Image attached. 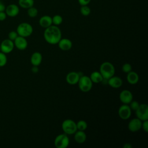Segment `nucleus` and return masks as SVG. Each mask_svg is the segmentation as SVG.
<instances>
[{"label":"nucleus","mask_w":148,"mask_h":148,"mask_svg":"<svg viewBox=\"0 0 148 148\" xmlns=\"http://www.w3.org/2000/svg\"><path fill=\"white\" fill-rule=\"evenodd\" d=\"M18 5L23 9H28L34 5V0H18Z\"/></svg>","instance_id":"22"},{"label":"nucleus","mask_w":148,"mask_h":148,"mask_svg":"<svg viewBox=\"0 0 148 148\" xmlns=\"http://www.w3.org/2000/svg\"><path fill=\"white\" fill-rule=\"evenodd\" d=\"M8 61V58L6 54L0 51V67H3L6 65Z\"/></svg>","instance_id":"27"},{"label":"nucleus","mask_w":148,"mask_h":148,"mask_svg":"<svg viewBox=\"0 0 148 148\" xmlns=\"http://www.w3.org/2000/svg\"><path fill=\"white\" fill-rule=\"evenodd\" d=\"M5 8H6L5 5L1 1V0H0V12L5 11Z\"/></svg>","instance_id":"35"},{"label":"nucleus","mask_w":148,"mask_h":148,"mask_svg":"<svg viewBox=\"0 0 148 148\" xmlns=\"http://www.w3.org/2000/svg\"><path fill=\"white\" fill-rule=\"evenodd\" d=\"M57 44L58 47L63 51L69 50L72 47V41L68 38H61Z\"/></svg>","instance_id":"16"},{"label":"nucleus","mask_w":148,"mask_h":148,"mask_svg":"<svg viewBox=\"0 0 148 148\" xmlns=\"http://www.w3.org/2000/svg\"><path fill=\"white\" fill-rule=\"evenodd\" d=\"M31 71L34 73H36L38 72L39 71V68H38V66H34L32 65V67L31 68Z\"/></svg>","instance_id":"34"},{"label":"nucleus","mask_w":148,"mask_h":148,"mask_svg":"<svg viewBox=\"0 0 148 148\" xmlns=\"http://www.w3.org/2000/svg\"><path fill=\"white\" fill-rule=\"evenodd\" d=\"M142 128L143 130V131L146 132H148V120H145L142 121Z\"/></svg>","instance_id":"31"},{"label":"nucleus","mask_w":148,"mask_h":148,"mask_svg":"<svg viewBox=\"0 0 148 148\" xmlns=\"http://www.w3.org/2000/svg\"><path fill=\"white\" fill-rule=\"evenodd\" d=\"M132 110L128 104H123L120 106L118 110V114L120 119L127 120L131 116Z\"/></svg>","instance_id":"8"},{"label":"nucleus","mask_w":148,"mask_h":148,"mask_svg":"<svg viewBox=\"0 0 148 148\" xmlns=\"http://www.w3.org/2000/svg\"><path fill=\"white\" fill-rule=\"evenodd\" d=\"M39 24L42 28H47L53 24L52 17L48 15H44L39 18Z\"/></svg>","instance_id":"17"},{"label":"nucleus","mask_w":148,"mask_h":148,"mask_svg":"<svg viewBox=\"0 0 148 148\" xmlns=\"http://www.w3.org/2000/svg\"><path fill=\"white\" fill-rule=\"evenodd\" d=\"M0 47L1 51L6 54L11 53L13 51L14 47V45L13 41L10 40L9 39H6L2 41L1 43L0 44Z\"/></svg>","instance_id":"9"},{"label":"nucleus","mask_w":148,"mask_h":148,"mask_svg":"<svg viewBox=\"0 0 148 148\" xmlns=\"http://www.w3.org/2000/svg\"><path fill=\"white\" fill-rule=\"evenodd\" d=\"M61 128L64 132L67 135H72L77 130L76 123L72 119L64 120L61 124Z\"/></svg>","instance_id":"5"},{"label":"nucleus","mask_w":148,"mask_h":148,"mask_svg":"<svg viewBox=\"0 0 148 148\" xmlns=\"http://www.w3.org/2000/svg\"><path fill=\"white\" fill-rule=\"evenodd\" d=\"M54 144L57 148H66L69 145V139L66 134L58 135L54 141Z\"/></svg>","instance_id":"6"},{"label":"nucleus","mask_w":148,"mask_h":148,"mask_svg":"<svg viewBox=\"0 0 148 148\" xmlns=\"http://www.w3.org/2000/svg\"><path fill=\"white\" fill-rule=\"evenodd\" d=\"M89 77H90L91 80L92 81V82L94 83H101L102 82V80L103 79L101 73L98 71L92 72Z\"/></svg>","instance_id":"21"},{"label":"nucleus","mask_w":148,"mask_h":148,"mask_svg":"<svg viewBox=\"0 0 148 148\" xmlns=\"http://www.w3.org/2000/svg\"><path fill=\"white\" fill-rule=\"evenodd\" d=\"M0 51H1V47H0Z\"/></svg>","instance_id":"37"},{"label":"nucleus","mask_w":148,"mask_h":148,"mask_svg":"<svg viewBox=\"0 0 148 148\" xmlns=\"http://www.w3.org/2000/svg\"><path fill=\"white\" fill-rule=\"evenodd\" d=\"M123 148H132V145L130 143H126L123 145Z\"/></svg>","instance_id":"36"},{"label":"nucleus","mask_w":148,"mask_h":148,"mask_svg":"<svg viewBox=\"0 0 148 148\" xmlns=\"http://www.w3.org/2000/svg\"><path fill=\"white\" fill-rule=\"evenodd\" d=\"M27 14L29 17L34 18V17H35L38 15V10L36 8L34 7V6H33L27 9Z\"/></svg>","instance_id":"25"},{"label":"nucleus","mask_w":148,"mask_h":148,"mask_svg":"<svg viewBox=\"0 0 148 148\" xmlns=\"http://www.w3.org/2000/svg\"><path fill=\"white\" fill-rule=\"evenodd\" d=\"M14 47L20 50H24L27 49L28 46V42L26 38L18 36L13 41Z\"/></svg>","instance_id":"13"},{"label":"nucleus","mask_w":148,"mask_h":148,"mask_svg":"<svg viewBox=\"0 0 148 148\" xmlns=\"http://www.w3.org/2000/svg\"><path fill=\"white\" fill-rule=\"evenodd\" d=\"M122 71L124 73H128L132 71V66L130 63H125L122 66Z\"/></svg>","instance_id":"28"},{"label":"nucleus","mask_w":148,"mask_h":148,"mask_svg":"<svg viewBox=\"0 0 148 148\" xmlns=\"http://www.w3.org/2000/svg\"><path fill=\"white\" fill-rule=\"evenodd\" d=\"M7 15L5 11L0 12V21H3L6 18Z\"/></svg>","instance_id":"33"},{"label":"nucleus","mask_w":148,"mask_h":148,"mask_svg":"<svg viewBox=\"0 0 148 148\" xmlns=\"http://www.w3.org/2000/svg\"><path fill=\"white\" fill-rule=\"evenodd\" d=\"M43 37L47 43L50 45L57 44L62 38L61 31L58 26L52 24L45 28Z\"/></svg>","instance_id":"1"},{"label":"nucleus","mask_w":148,"mask_h":148,"mask_svg":"<svg viewBox=\"0 0 148 148\" xmlns=\"http://www.w3.org/2000/svg\"><path fill=\"white\" fill-rule=\"evenodd\" d=\"M119 99L123 104H129L133 100V95L128 90H123L119 94Z\"/></svg>","instance_id":"11"},{"label":"nucleus","mask_w":148,"mask_h":148,"mask_svg":"<svg viewBox=\"0 0 148 148\" xmlns=\"http://www.w3.org/2000/svg\"><path fill=\"white\" fill-rule=\"evenodd\" d=\"M74 139L77 143H83L87 138V135L84 131L77 130L74 134Z\"/></svg>","instance_id":"20"},{"label":"nucleus","mask_w":148,"mask_h":148,"mask_svg":"<svg viewBox=\"0 0 148 148\" xmlns=\"http://www.w3.org/2000/svg\"><path fill=\"white\" fill-rule=\"evenodd\" d=\"M107 83L112 88H118L122 86L123 80L121 77L113 75L107 80Z\"/></svg>","instance_id":"15"},{"label":"nucleus","mask_w":148,"mask_h":148,"mask_svg":"<svg viewBox=\"0 0 148 148\" xmlns=\"http://www.w3.org/2000/svg\"><path fill=\"white\" fill-rule=\"evenodd\" d=\"M18 36V35L16 31H12L8 34V39L12 41H14Z\"/></svg>","instance_id":"30"},{"label":"nucleus","mask_w":148,"mask_h":148,"mask_svg":"<svg viewBox=\"0 0 148 148\" xmlns=\"http://www.w3.org/2000/svg\"><path fill=\"white\" fill-rule=\"evenodd\" d=\"M80 12L82 15L84 16H88L91 13V9L87 5H83L81 6Z\"/></svg>","instance_id":"26"},{"label":"nucleus","mask_w":148,"mask_h":148,"mask_svg":"<svg viewBox=\"0 0 148 148\" xmlns=\"http://www.w3.org/2000/svg\"><path fill=\"white\" fill-rule=\"evenodd\" d=\"M87 123L85 120H80L76 123V127L77 130L85 131L87 128Z\"/></svg>","instance_id":"23"},{"label":"nucleus","mask_w":148,"mask_h":148,"mask_svg":"<svg viewBox=\"0 0 148 148\" xmlns=\"http://www.w3.org/2000/svg\"><path fill=\"white\" fill-rule=\"evenodd\" d=\"M80 75L79 72H70L66 76V81L70 85H75L77 84Z\"/></svg>","instance_id":"14"},{"label":"nucleus","mask_w":148,"mask_h":148,"mask_svg":"<svg viewBox=\"0 0 148 148\" xmlns=\"http://www.w3.org/2000/svg\"><path fill=\"white\" fill-rule=\"evenodd\" d=\"M142 121L137 117L131 119L128 124L129 131L132 132H135L139 131L142 128Z\"/></svg>","instance_id":"10"},{"label":"nucleus","mask_w":148,"mask_h":148,"mask_svg":"<svg viewBox=\"0 0 148 148\" xmlns=\"http://www.w3.org/2000/svg\"><path fill=\"white\" fill-rule=\"evenodd\" d=\"M139 75L136 72L131 71L130 72L127 73V80L129 84L132 85L136 84L139 82Z\"/></svg>","instance_id":"19"},{"label":"nucleus","mask_w":148,"mask_h":148,"mask_svg":"<svg viewBox=\"0 0 148 148\" xmlns=\"http://www.w3.org/2000/svg\"><path fill=\"white\" fill-rule=\"evenodd\" d=\"M42 61V55L40 52L36 51L32 53L30 58V62L32 65L39 66Z\"/></svg>","instance_id":"18"},{"label":"nucleus","mask_w":148,"mask_h":148,"mask_svg":"<svg viewBox=\"0 0 148 148\" xmlns=\"http://www.w3.org/2000/svg\"><path fill=\"white\" fill-rule=\"evenodd\" d=\"M5 12L7 16L10 17H14L18 14L20 12V9L18 5L12 3L9 5L7 7H6Z\"/></svg>","instance_id":"12"},{"label":"nucleus","mask_w":148,"mask_h":148,"mask_svg":"<svg viewBox=\"0 0 148 148\" xmlns=\"http://www.w3.org/2000/svg\"><path fill=\"white\" fill-rule=\"evenodd\" d=\"M129 104H130L129 106L131 108V110H134V111H135L138 109V108L140 105L137 101H134V100H132Z\"/></svg>","instance_id":"29"},{"label":"nucleus","mask_w":148,"mask_h":148,"mask_svg":"<svg viewBox=\"0 0 148 148\" xmlns=\"http://www.w3.org/2000/svg\"><path fill=\"white\" fill-rule=\"evenodd\" d=\"M16 32L18 36L27 38L32 35L33 32V27L29 23L26 22L21 23L18 25Z\"/></svg>","instance_id":"3"},{"label":"nucleus","mask_w":148,"mask_h":148,"mask_svg":"<svg viewBox=\"0 0 148 148\" xmlns=\"http://www.w3.org/2000/svg\"><path fill=\"white\" fill-rule=\"evenodd\" d=\"M92 83L90 77L86 75H82L77 83L79 89L83 92L90 91L92 87Z\"/></svg>","instance_id":"4"},{"label":"nucleus","mask_w":148,"mask_h":148,"mask_svg":"<svg viewBox=\"0 0 148 148\" xmlns=\"http://www.w3.org/2000/svg\"><path fill=\"white\" fill-rule=\"evenodd\" d=\"M90 2L91 0H78V2L80 5V6L88 5Z\"/></svg>","instance_id":"32"},{"label":"nucleus","mask_w":148,"mask_h":148,"mask_svg":"<svg viewBox=\"0 0 148 148\" xmlns=\"http://www.w3.org/2000/svg\"><path fill=\"white\" fill-rule=\"evenodd\" d=\"M104 79L108 80L115 73V68L113 64L110 62L105 61L101 64L99 66V71Z\"/></svg>","instance_id":"2"},{"label":"nucleus","mask_w":148,"mask_h":148,"mask_svg":"<svg viewBox=\"0 0 148 148\" xmlns=\"http://www.w3.org/2000/svg\"><path fill=\"white\" fill-rule=\"evenodd\" d=\"M135 114L136 117L141 121L148 120V105L146 103L140 104L135 110Z\"/></svg>","instance_id":"7"},{"label":"nucleus","mask_w":148,"mask_h":148,"mask_svg":"<svg viewBox=\"0 0 148 148\" xmlns=\"http://www.w3.org/2000/svg\"><path fill=\"white\" fill-rule=\"evenodd\" d=\"M63 21V18L59 14H56L52 17V23L54 25H59L61 24Z\"/></svg>","instance_id":"24"}]
</instances>
